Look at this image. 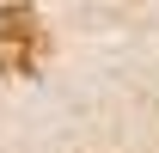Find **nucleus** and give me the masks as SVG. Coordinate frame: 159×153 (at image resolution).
Instances as JSON below:
<instances>
[{
	"mask_svg": "<svg viewBox=\"0 0 159 153\" xmlns=\"http://www.w3.org/2000/svg\"><path fill=\"white\" fill-rule=\"evenodd\" d=\"M43 49H49V37H43L37 12L31 6H0V67L25 80L43 67Z\"/></svg>",
	"mask_w": 159,
	"mask_h": 153,
	"instance_id": "1",
	"label": "nucleus"
}]
</instances>
